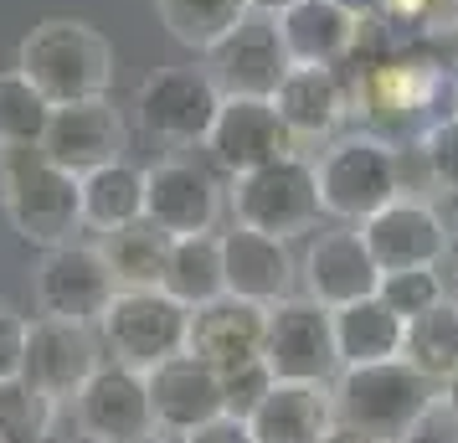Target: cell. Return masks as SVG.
Returning <instances> with one entry per match:
<instances>
[{
  "label": "cell",
  "mask_w": 458,
  "mask_h": 443,
  "mask_svg": "<svg viewBox=\"0 0 458 443\" xmlns=\"http://www.w3.org/2000/svg\"><path fill=\"white\" fill-rule=\"evenodd\" d=\"M67 407H72V422H78V433L88 443H119V439L160 433L155 428V407H149L145 371L119 366V361H104Z\"/></svg>",
  "instance_id": "12"
},
{
  "label": "cell",
  "mask_w": 458,
  "mask_h": 443,
  "mask_svg": "<svg viewBox=\"0 0 458 443\" xmlns=\"http://www.w3.org/2000/svg\"><path fill=\"white\" fill-rule=\"evenodd\" d=\"M170 243L175 237L160 233L149 217H140V222H129L119 233H104L98 253L108 258L119 289H160L165 284V263H170Z\"/></svg>",
  "instance_id": "27"
},
{
  "label": "cell",
  "mask_w": 458,
  "mask_h": 443,
  "mask_svg": "<svg viewBox=\"0 0 458 443\" xmlns=\"http://www.w3.org/2000/svg\"><path fill=\"white\" fill-rule=\"evenodd\" d=\"M108 361L134 366V371H155L160 361L181 356L191 336V310L165 289H119L114 304L98 319Z\"/></svg>",
  "instance_id": "6"
},
{
  "label": "cell",
  "mask_w": 458,
  "mask_h": 443,
  "mask_svg": "<svg viewBox=\"0 0 458 443\" xmlns=\"http://www.w3.org/2000/svg\"><path fill=\"white\" fill-rule=\"evenodd\" d=\"M273 21L293 67H340L360 47V21L335 0H299Z\"/></svg>",
  "instance_id": "22"
},
{
  "label": "cell",
  "mask_w": 458,
  "mask_h": 443,
  "mask_svg": "<svg viewBox=\"0 0 458 443\" xmlns=\"http://www.w3.org/2000/svg\"><path fill=\"white\" fill-rule=\"evenodd\" d=\"M145 381H149L155 428L165 439H186V433H196V428H207L211 418L227 413V402H222V371L207 366L201 356H191V351L160 361L155 371H145Z\"/></svg>",
  "instance_id": "17"
},
{
  "label": "cell",
  "mask_w": 458,
  "mask_h": 443,
  "mask_svg": "<svg viewBox=\"0 0 458 443\" xmlns=\"http://www.w3.org/2000/svg\"><path fill=\"white\" fill-rule=\"evenodd\" d=\"M16 67L52 104H83V98H108L114 47L98 26L72 21V16H47L21 37Z\"/></svg>",
  "instance_id": "2"
},
{
  "label": "cell",
  "mask_w": 458,
  "mask_h": 443,
  "mask_svg": "<svg viewBox=\"0 0 458 443\" xmlns=\"http://www.w3.org/2000/svg\"><path fill=\"white\" fill-rule=\"evenodd\" d=\"M289 52L278 37V21L252 11L232 26L222 42L207 52V72L216 78L222 93H242V98H273L278 83L289 78Z\"/></svg>",
  "instance_id": "13"
},
{
  "label": "cell",
  "mask_w": 458,
  "mask_h": 443,
  "mask_svg": "<svg viewBox=\"0 0 458 443\" xmlns=\"http://www.w3.org/2000/svg\"><path fill=\"white\" fill-rule=\"evenodd\" d=\"M211 160L227 170V175H242V170H258L299 149L293 129L284 124V114L273 98H242V93H222V108H216V124L207 134Z\"/></svg>",
  "instance_id": "14"
},
{
  "label": "cell",
  "mask_w": 458,
  "mask_h": 443,
  "mask_svg": "<svg viewBox=\"0 0 458 443\" xmlns=\"http://www.w3.org/2000/svg\"><path fill=\"white\" fill-rule=\"evenodd\" d=\"M325 443H376V439H366V433H355V428H335Z\"/></svg>",
  "instance_id": "39"
},
{
  "label": "cell",
  "mask_w": 458,
  "mask_h": 443,
  "mask_svg": "<svg viewBox=\"0 0 458 443\" xmlns=\"http://www.w3.org/2000/svg\"><path fill=\"white\" fill-rule=\"evenodd\" d=\"M417 160H422L428 181H433L443 196H458V114L433 119V124L422 129V140H417Z\"/></svg>",
  "instance_id": "33"
},
{
  "label": "cell",
  "mask_w": 458,
  "mask_h": 443,
  "mask_svg": "<svg viewBox=\"0 0 458 443\" xmlns=\"http://www.w3.org/2000/svg\"><path fill=\"white\" fill-rule=\"evenodd\" d=\"M360 237L371 258L381 263V274H396V268H443V258L454 248V227L443 222V211L422 196H396L386 207L360 222Z\"/></svg>",
  "instance_id": "10"
},
{
  "label": "cell",
  "mask_w": 458,
  "mask_h": 443,
  "mask_svg": "<svg viewBox=\"0 0 458 443\" xmlns=\"http://www.w3.org/2000/svg\"><path fill=\"white\" fill-rule=\"evenodd\" d=\"M216 108H222V88L207 67L181 63V67H155L140 93H134V114L140 124L165 140V145H207L211 124H216Z\"/></svg>",
  "instance_id": "7"
},
{
  "label": "cell",
  "mask_w": 458,
  "mask_h": 443,
  "mask_svg": "<svg viewBox=\"0 0 458 443\" xmlns=\"http://www.w3.org/2000/svg\"><path fill=\"white\" fill-rule=\"evenodd\" d=\"M57 407H63V402L42 397V392L26 387V381L0 387V443H52Z\"/></svg>",
  "instance_id": "31"
},
{
  "label": "cell",
  "mask_w": 458,
  "mask_h": 443,
  "mask_svg": "<svg viewBox=\"0 0 458 443\" xmlns=\"http://www.w3.org/2000/svg\"><path fill=\"white\" fill-rule=\"evenodd\" d=\"M170 299H181L186 310H201L211 299L227 294V263H222V233H196L170 243L165 284Z\"/></svg>",
  "instance_id": "25"
},
{
  "label": "cell",
  "mask_w": 458,
  "mask_h": 443,
  "mask_svg": "<svg viewBox=\"0 0 458 443\" xmlns=\"http://www.w3.org/2000/svg\"><path fill=\"white\" fill-rule=\"evenodd\" d=\"M78 181H83V227H93L98 237L145 217V170L140 166L114 160V166L88 170Z\"/></svg>",
  "instance_id": "26"
},
{
  "label": "cell",
  "mask_w": 458,
  "mask_h": 443,
  "mask_svg": "<svg viewBox=\"0 0 458 443\" xmlns=\"http://www.w3.org/2000/svg\"><path fill=\"white\" fill-rule=\"evenodd\" d=\"M248 428L252 443H325L340 428L330 381H278Z\"/></svg>",
  "instance_id": "21"
},
{
  "label": "cell",
  "mask_w": 458,
  "mask_h": 443,
  "mask_svg": "<svg viewBox=\"0 0 458 443\" xmlns=\"http://www.w3.org/2000/svg\"><path fill=\"white\" fill-rule=\"evenodd\" d=\"M319 207L335 222H366L402 196V155L381 134H345L335 140L319 160Z\"/></svg>",
  "instance_id": "5"
},
{
  "label": "cell",
  "mask_w": 458,
  "mask_h": 443,
  "mask_svg": "<svg viewBox=\"0 0 458 443\" xmlns=\"http://www.w3.org/2000/svg\"><path fill=\"white\" fill-rule=\"evenodd\" d=\"M402 336L407 319L396 315L381 294H366L355 304L335 310V345H340V366H376V361L402 356Z\"/></svg>",
  "instance_id": "24"
},
{
  "label": "cell",
  "mask_w": 458,
  "mask_h": 443,
  "mask_svg": "<svg viewBox=\"0 0 458 443\" xmlns=\"http://www.w3.org/2000/svg\"><path fill=\"white\" fill-rule=\"evenodd\" d=\"M124 145H129V129L108 98L57 104L52 108V124L42 134V155L52 166L72 170V175H88V170H98V166L124 160Z\"/></svg>",
  "instance_id": "18"
},
{
  "label": "cell",
  "mask_w": 458,
  "mask_h": 443,
  "mask_svg": "<svg viewBox=\"0 0 458 443\" xmlns=\"http://www.w3.org/2000/svg\"><path fill=\"white\" fill-rule=\"evenodd\" d=\"M263 336H268V304L222 294L211 304H201V310H191L186 351L201 356L207 366H216V371H227L237 361L263 356Z\"/></svg>",
  "instance_id": "20"
},
{
  "label": "cell",
  "mask_w": 458,
  "mask_h": 443,
  "mask_svg": "<svg viewBox=\"0 0 458 443\" xmlns=\"http://www.w3.org/2000/svg\"><path fill=\"white\" fill-rule=\"evenodd\" d=\"M119 294V278L108 268V258L88 243H63V248H47L42 263H37V304L42 315L57 319H83V325H98L104 310Z\"/></svg>",
  "instance_id": "11"
},
{
  "label": "cell",
  "mask_w": 458,
  "mask_h": 443,
  "mask_svg": "<svg viewBox=\"0 0 458 443\" xmlns=\"http://www.w3.org/2000/svg\"><path fill=\"white\" fill-rule=\"evenodd\" d=\"M155 16L181 47L211 52L242 16H252V0H155Z\"/></svg>",
  "instance_id": "28"
},
{
  "label": "cell",
  "mask_w": 458,
  "mask_h": 443,
  "mask_svg": "<svg viewBox=\"0 0 458 443\" xmlns=\"http://www.w3.org/2000/svg\"><path fill=\"white\" fill-rule=\"evenodd\" d=\"M273 387H278V377L268 371V361H263V356L237 361V366H227V371H222V402H227L232 418H242V422L263 407V397H268Z\"/></svg>",
  "instance_id": "34"
},
{
  "label": "cell",
  "mask_w": 458,
  "mask_h": 443,
  "mask_svg": "<svg viewBox=\"0 0 458 443\" xmlns=\"http://www.w3.org/2000/svg\"><path fill=\"white\" fill-rule=\"evenodd\" d=\"M299 278H304V294L319 299L325 310L355 304V299L376 294L381 284V263L371 258L366 237L355 222H335L325 233L310 237V248L299 258Z\"/></svg>",
  "instance_id": "15"
},
{
  "label": "cell",
  "mask_w": 458,
  "mask_h": 443,
  "mask_svg": "<svg viewBox=\"0 0 458 443\" xmlns=\"http://www.w3.org/2000/svg\"><path fill=\"white\" fill-rule=\"evenodd\" d=\"M227 211L237 227H252V233H268L289 243V237L310 233L325 217V207H319V170L299 149H289V155H278V160H268L258 170H242L227 186Z\"/></svg>",
  "instance_id": "4"
},
{
  "label": "cell",
  "mask_w": 458,
  "mask_h": 443,
  "mask_svg": "<svg viewBox=\"0 0 458 443\" xmlns=\"http://www.w3.org/2000/svg\"><path fill=\"white\" fill-rule=\"evenodd\" d=\"M402 361L417 366L422 377L443 381L458 366V299H443L428 315L407 319V336H402Z\"/></svg>",
  "instance_id": "30"
},
{
  "label": "cell",
  "mask_w": 458,
  "mask_h": 443,
  "mask_svg": "<svg viewBox=\"0 0 458 443\" xmlns=\"http://www.w3.org/2000/svg\"><path fill=\"white\" fill-rule=\"evenodd\" d=\"M335 5H345L355 21H386L392 16V0H335Z\"/></svg>",
  "instance_id": "37"
},
{
  "label": "cell",
  "mask_w": 458,
  "mask_h": 443,
  "mask_svg": "<svg viewBox=\"0 0 458 443\" xmlns=\"http://www.w3.org/2000/svg\"><path fill=\"white\" fill-rule=\"evenodd\" d=\"M454 114H458V93H454Z\"/></svg>",
  "instance_id": "43"
},
{
  "label": "cell",
  "mask_w": 458,
  "mask_h": 443,
  "mask_svg": "<svg viewBox=\"0 0 458 443\" xmlns=\"http://www.w3.org/2000/svg\"><path fill=\"white\" fill-rule=\"evenodd\" d=\"M376 294L392 304L402 319L428 315L433 304L448 299V284H443V268H396V274H381Z\"/></svg>",
  "instance_id": "32"
},
{
  "label": "cell",
  "mask_w": 458,
  "mask_h": 443,
  "mask_svg": "<svg viewBox=\"0 0 458 443\" xmlns=\"http://www.w3.org/2000/svg\"><path fill=\"white\" fill-rule=\"evenodd\" d=\"M330 392L340 428H355L376 443H412L422 422L437 413V381L402 356L376 366H340Z\"/></svg>",
  "instance_id": "1"
},
{
  "label": "cell",
  "mask_w": 458,
  "mask_h": 443,
  "mask_svg": "<svg viewBox=\"0 0 458 443\" xmlns=\"http://www.w3.org/2000/svg\"><path fill=\"white\" fill-rule=\"evenodd\" d=\"M52 108L57 104L26 78L21 67L0 72V149H42Z\"/></svg>",
  "instance_id": "29"
},
{
  "label": "cell",
  "mask_w": 458,
  "mask_h": 443,
  "mask_svg": "<svg viewBox=\"0 0 458 443\" xmlns=\"http://www.w3.org/2000/svg\"><path fill=\"white\" fill-rule=\"evenodd\" d=\"M181 443H252V428L242 418H232V413H222V418H211L207 428H196V433H186Z\"/></svg>",
  "instance_id": "36"
},
{
  "label": "cell",
  "mask_w": 458,
  "mask_h": 443,
  "mask_svg": "<svg viewBox=\"0 0 458 443\" xmlns=\"http://www.w3.org/2000/svg\"><path fill=\"white\" fill-rule=\"evenodd\" d=\"M273 104L284 114V124L293 129V140H330L340 119L351 114V93L335 67H289Z\"/></svg>",
  "instance_id": "23"
},
{
  "label": "cell",
  "mask_w": 458,
  "mask_h": 443,
  "mask_svg": "<svg viewBox=\"0 0 458 443\" xmlns=\"http://www.w3.org/2000/svg\"><path fill=\"white\" fill-rule=\"evenodd\" d=\"M263 361L278 381H335L340 345H335V310L310 294H289L268 310Z\"/></svg>",
  "instance_id": "8"
},
{
  "label": "cell",
  "mask_w": 458,
  "mask_h": 443,
  "mask_svg": "<svg viewBox=\"0 0 458 443\" xmlns=\"http://www.w3.org/2000/svg\"><path fill=\"white\" fill-rule=\"evenodd\" d=\"M26 336H31V319H21L16 310H0V387L21 381V371H26Z\"/></svg>",
  "instance_id": "35"
},
{
  "label": "cell",
  "mask_w": 458,
  "mask_h": 443,
  "mask_svg": "<svg viewBox=\"0 0 458 443\" xmlns=\"http://www.w3.org/2000/svg\"><path fill=\"white\" fill-rule=\"evenodd\" d=\"M119 443H165L160 433H145V439H119Z\"/></svg>",
  "instance_id": "41"
},
{
  "label": "cell",
  "mask_w": 458,
  "mask_h": 443,
  "mask_svg": "<svg viewBox=\"0 0 458 443\" xmlns=\"http://www.w3.org/2000/svg\"><path fill=\"white\" fill-rule=\"evenodd\" d=\"M299 0H252V11H263V16H278V11H289Z\"/></svg>",
  "instance_id": "40"
},
{
  "label": "cell",
  "mask_w": 458,
  "mask_h": 443,
  "mask_svg": "<svg viewBox=\"0 0 458 443\" xmlns=\"http://www.w3.org/2000/svg\"><path fill=\"white\" fill-rule=\"evenodd\" d=\"M222 263H227V294L268 304V310L284 304L299 284V263H293L289 243L237 227V222H232V233H222Z\"/></svg>",
  "instance_id": "19"
},
{
  "label": "cell",
  "mask_w": 458,
  "mask_h": 443,
  "mask_svg": "<svg viewBox=\"0 0 458 443\" xmlns=\"http://www.w3.org/2000/svg\"><path fill=\"white\" fill-rule=\"evenodd\" d=\"M0 207L37 248H63L83 227V181L42 149H0Z\"/></svg>",
  "instance_id": "3"
},
{
  "label": "cell",
  "mask_w": 458,
  "mask_h": 443,
  "mask_svg": "<svg viewBox=\"0 0 458 443\" xmlns=\"http://www.w3.org/2000/svg\"><path fill=\"white\" fill-rule=\"evenodd\" d=\"M227 191L191 160H155L145 166V217L170 237L216 233Z\"/></svg>",
  "instance_id": "16"
},
{
  "label": "cell",
  "mask_w": 458,
  "mask_h": 443,
  "mask_svg": "<svg viewBox=\"0 0 458 443\" xmlns=\"http://www.w3.org/2000/svg\"><path fill=\"white\" fill-rule=\"evenodd\" d=\"M104 336L98 325H83V319H57L42 315L31 319V336H26V371L21 381L37 387L42 397L52 402H72L88 387V377L104 366Z\"/></svg>",
  "instance_id": "9"
},
{
  "label": "cell",
  "mask_w": 458,
  "mask_h": 443,
  "mask_svg": "<svg viewBox=\"0 0 458 443\" xmlns=\"http://www.w3.org/2000/svg\"><path fill=\"white\" fill-rule=\"evenodd\" d=\"M448 258H458V243H454V248H448ZM448 258H443V263H448Z\"/></svg>",
  "instance_id": "42"
},
{
  "label": "cell",
  "mask_w": 458,
  "mask_h": 443,
  "mask_svg": "<svg viewBox=\"0 0 458 443\" xmlns=\"http://www.w3.org/2000/svg\"><path fill=\"white\" fill-rule=\"evenodd\" d=\"M437 407H443V413L458 422V366H454L443 381H437Z\"/></svg>",
  "instance_id": "38"
}]
</instances>
